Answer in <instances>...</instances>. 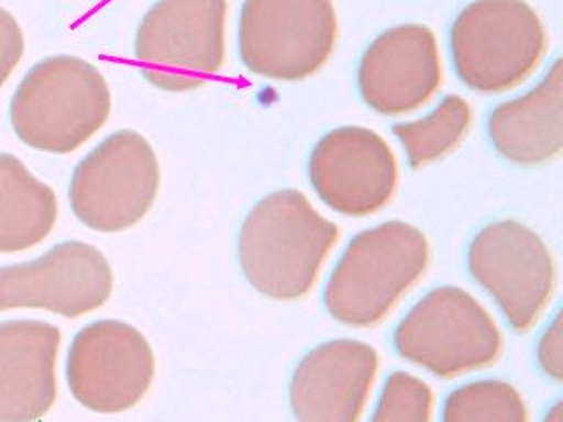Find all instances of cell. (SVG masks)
Wrapping results in <instances>:
<instances>
[{"label":"cell","instance_id":"9c48e42d","mask_svg":"<svg viewBox=\"0 0 563 422\" xmlns=\"http://www.w3.org/2000/svg\"><path fill=\"white\" fill-rule=\"evenodd\" d=\"M472 277L516 331L532 330L556 289V264L542 237L515 220L486 225L468 248Z\"/></svg>","mask_w":563,"mask_h":422},{"label":"cell","instance_id":"7402d4cb","mask_svg":"<svg viewBox=\"0 0 563 422\" xmlns=\"http://www.w3.org/2000/svg\"><path fill=\"white\" fill-rule=\"evenodd\" d=\"M563 333L562 315H556L553 324L545 330L539 343V363L548 377L554 382H562L563 378Z\"/></svg>","mask_w":563,"mask_h":422},{"label":"cell","instance_id":"9a60e30c","mask_svg":"<svg viewBox=\"0 0 563 422\" xmlns=\"http://www.w3.org/2000/svg\"><path fill=\"white\" fill-rule=\"evenodd\" d=\"M60 330L48 322L0 324V422H34L57 398Z\"/></svg>","mask_w":563,"mask_h":422},{"label":"cell","instance_id":"30bf717a","mask_svg":"<svg viewBox=\"0 0 563 422\" xmlns=\"http://www.w3.org/2000/svg\"><path fill=\"white\" fill-rule=\"evenodd\" d=\"M155 374L145 336L119 321H99L76 334L67 359V384L76 400L101 413L140 403Z\"/></svg>","mask_w":563,"mask_h":422},{"label":"cell","instance_id":"8992f818","mask_svg":"<svg viewBox=\"0 0 563 422\" xmlns=\"http://www.w3.org/2000/svg\"><path fill=\"white\" fill-rule=\"evenodd\" d=\"M339 20L331 0H245L238 46L246 70L275 81H301L333 55Z\"/></svg>","mask_w":563,"mask_h":422},{"label":"cell","instance_id":"8fae6325","mask_svg":"<svg viewBox=\"0 0 563 422\" xmlns=\"http://www.w3.org/2000/svg\"><path fill=\"white\" fill-rule=\"evenodd\" d=\"M319 198L347 216H368L395 198L400 169L383 136L360 125L328 132L308 169Z\"/></svg>","mask_w":563,"mask_h":422},{"label":"cell","instance_id":"5bb4252c","mask_svg":"<svg viewBox=\"0 0 563 422\" xmlns=\"http://www.w3.org/2000/svg\"><path fill=\"white\" fill-rule=\"evenodd\" d=\"M378 374L368 343L334 340L313 348L296 368L290 404L298 422H360Z\"/></svg>","mask_w":563,"mask_h":422},{"label":"cell","instance_id":"ffe728a7","mask_svg":"<svg viewBox=\"0 0 563 422\" xmlns=\"http://www.w3.org/2000/svg\"><path fill=\"white\" fill-rule=\"evenodd\" d=\"M433 391L413 375L398 371L387 378L372 422H431Z\"/></svg>","mask_w":563,"mask_h":422},{"label":"cell","instance_id":"52a82bcc","mask_svg":"<svg viewBox=\"0 0 563 422\" xmlns=\"http://www.w3.org/2000/svg\"><path fill=\"white\" fill-rule=\"evenodd\" d=\"M400 356L442 378L486 368L504 348L500 330L488 310L466 290H431L398 325Z\"/></svg>","mask_w":563,"mask_h":422},{"label":"cell","instance_id":"3957f363","mask_svg":"<svg viewBox=\"0 0 563 422\" xmlns=\"http://www.w3.org/2000/svg\"><path fill=\"white\" fill-rule=\"evenodd\" d=\"M430 264V243L407 222H386L352 240L325 287L328 312L347 325L383 322Z\"/></svg>","mask_w":563,"mask_h":422},{"label":"cell","instance_id":"e0dca14e","mask_svg":"<svg viewBox=\"0 0 563 422\" xmlns=\"http://www.w3.org/2000/svg\"><path fill=\"white\" fill-rule=\"evenodd\" d=\"M57 196L14 155L0 154V254L29 251L52 233Z\"/></svg>","mask_w":563,"mask_h":422},{"label":"cell","instance_id":"d6986e66","mask_svg":"<svg viewBox=\"0 0 563 422\" xmlns=\"http://www.w3.org/2000/svg\"><path fill=\"white\" fill-rule=\"evenodd\" d=\"M444 422H528L516 387L504 380H477L457 387L445 401Z\"/></svg>","mask_w":563,"mask_h":422},{"label":"cell","instance_id":"44dd1931","mask_svg":"<svg viewBox=\"0 0 563 422\" xmlns=\"http://www.w3.org/2000/svg\"><path fill=\"white\" fill-rule=\"evenodd\" d=\"M25 52L22 26L13 14L0 8V88L13 75Z\"/></svg>","mask_w":563,"mask_h":422},{"label":"cell","instance_id":"ba28073f","mask_svg":"<svg viewBox=\"0 0 563 422\" xmlns=\"http://www.w3.org/2000/svg\"><path fill=\"white\" fill-rule=\"evenodd\" d=\"M161 185L157 155L137 132L119 131L76 166L69 202L76 219L99 233H120L145 219Z\"/></svg>","mask_w":563,"mask_h":422},{"label":"cell","instance_id":"4fadbf2b","mask_svg":"<svg viewBox=\"0 0 563 422\" xmlns=\"http://www.w3.org/2000/svg\"><path fill=\"white\" fill-rule=\"evenodd\" d=\"M439 41L424 25L393 26L363 53L357 87L368 108L384 116L419 110L442 85Z\"/></svg>","mask_w":563,"mask_h":422},{"label":"cell","instance_id":"6da1fadb","mask_svg":"<svg viewBox=\"0 0 563 422\" xmlns=\"http://www.w3.org/2000/svg\"><path fill=\"white\" fill-rule=\"evenodd\" d=\"M340 231L299 190L261 199L240 233V263L246 280L272 299H299L316 286Z\"/></svg>","mask_w":563,"mask_h":422},{"label":"cell","instance_id":"7c38bea8","mask_svg":"<svg viewBox=\"0 0 563 422\" xmlns=\"http://www.w3.org/2000/svg\"><path fill=\"white\" fill-rule=\"evenodd\" d=\"M111 290L110 263L88 243H58L40 259L0 268V312L44 308L75 319L102 307Z\"/></svg>","mask_w":563,"mask_h":422},{"label":"cell","instance_id":"603a6c76","mask_svg":"<svg viewBox=\"0 0 563 422\" xmlns=\"http://www.w3.org/2000/svg\"><path fill=\"white\" fill-rule=\"evenodd\" d=\"M544 422H563L562 403L554 404L553 409L550 410V413L545 415Z\"/></svg>","mask_w":563,"mask_h":422},{"label":"cell","instance_id":"277c9868","mask_svg":"<svg viewBox=\"0 0 563 422\" xmlns=\"http://www.w3.org/2000/svg\"><path fill=\"white\" fill-rule=\"evenodd\" d=\"M548 35L525 0H475L451 29L454 69L479 93H504L541 66Z\"/></svg>","mask_w":563,"mask_h":422},{"label":"cell","instance_id":"ac0fdd59","mask_svg":"<svg viewBox=\"0 0 563 422\" xmlns=\"http://www.w3.org/2000/svg\"><path fill=\"white\" fill-rule=\"evenodd\" d=\"M474 111L460 96H448L435 110L393 129L407 152L410 166L422 167L451 154L471 131Z\"/></svg>","mask_w":563,"mask_h":422},{"label":"cell","instance_id":"2e32d148","mask_svg":"<svg viewBox=\"0 0 563 422\" xmlns=\"http://www.w3.org/2000/svg\"><path fill=\"white\" fill-rule=\"evenodd\" d=\"M489 140L501 157L519 166H541L562 154L563 67L554 62L541 84L501 102L489 114Z\"/></svg>","mask_w":563,"mask_h":422},{"label":"cell","instance_id":"5b68a950","mask_svg":"<svg viewBox=\"0 0 563 422\" xmlns=\"http://www.w3.org/2000/svg\"><path fill=\"white\" fill-rule=\"evenodd\" d=\"M228 0H158L137 26L141 75L164 92H190L225 62Z\"/></svg>","mask_w":563,"mask_h":422},{"label":"cell","instance_id":"7a4b0ae2","mask_svg":"<svg viewBox=\"0 0 563 422\" xmlns=\"http://www.w3.org/2000/svg\"><path fill=\"white\" fill-rule=\"evenodd\" d=\"M111 92L96 66L73 55L37 62L9 106L16 136L31 148L70 154L104 127Z\"/></svg>","mask_w":563,"mask_h":422}]
</instances>
